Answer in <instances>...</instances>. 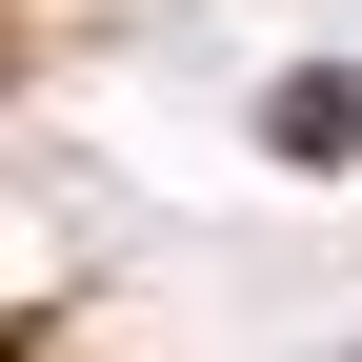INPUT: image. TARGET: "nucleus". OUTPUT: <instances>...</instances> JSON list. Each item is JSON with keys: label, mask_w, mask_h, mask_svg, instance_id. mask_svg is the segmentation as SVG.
Here are the masks:
<instances>
[{"label": "nucleus", "mask_w": 362, "mask_h": 362, "mask_svg": "<svg viewBox=\"0 0 362 362\" xmlns=\"http://www.w3.org/2000/svg\"><path fill=\"white\" fill-rule=\"evenodd\" d=\"M262 141H282V161H342V141H362V101H342V81H282V101H262Z\"/></svg>", "instance_id": "obj_1"}]
</instances>
